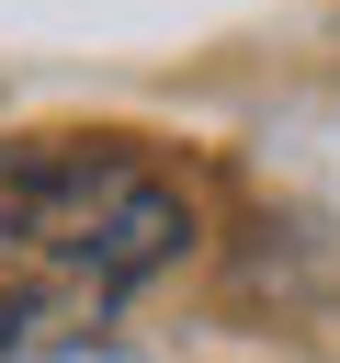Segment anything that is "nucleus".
Here are the masks:
<instances>
[{
  "instance_id": "1",
  "label": "nucleus",
  "mask_w": 340,
  "mask_h": 363,
  "mask_svg": "<svg viewBox=\"0 0 340 363\" xmlns=\"http://www.w3.org/2000/svg\"><path fill=\"white\" fill-rule=\"evenodd\" d=\"M0 216H11V238H23L34 261L91 272L102 295L136 284V272H159V261L193 238L181 193H159V182L125 170V159H34V170L0 193Z\"/></svg>"
}]
</instances>
